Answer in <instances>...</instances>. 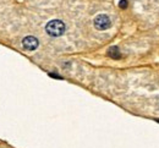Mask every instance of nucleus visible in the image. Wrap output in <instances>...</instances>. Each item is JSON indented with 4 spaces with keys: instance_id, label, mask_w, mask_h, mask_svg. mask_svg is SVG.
Returning <instances> with one entry per match:
<instances>
[{
    "instance_id": "nucleus-3",
    "label": "nucleus",
    "mask_w": 159,
    "mask_h": 148,
    "mask_svg": "<svg viewBox=\"0 0 159 148\" xmlns=\"http://www.w3.org/2000/svg\"><path fill=\"white\" fill-rule=\"evenodd\" d=\"M22 45H23V48H25L26 50H28V52L36 50L37 47H38V39H37L36 37H33V36H27V37L23 38Z\"/></svg>"
},
{
    "instance_id": "nucleus-2",
    "label": "nucleus",
    "mask_w": 159,
    "mask_h": 148,
    "mask_svg": "<svg viewBox=\"0 0 159 148\" xmlns=\"http://www.w3.org/2000/svg\"><path fill=\"white\" fill-rule=\"evenodd\" d=\"M94 26H96L97 29L104 31V29H108V28L111 26V21H110V19H109L107 15L100 14V15H98V16L94 19Z\"/></svg>"
},
{
    "instance_id": "nucleus-4",
    "label": "nucleus",
    "mask_w": 159,
    "mask_h": 148,
    "mask_svg": "<svg viewBox=\"0 0 159 148\" xmlns=\"http://www.w3.org/2000/svg\"><path fill=\"white\" fill-rule=\"evenodd\" d=\"M108 55H109L110 58H113V59H120V58H121V54H120L118 47H111V48L109 49V52H108Z\"/></svg>"
},
{
    "instance_id": "nucleus-5",
    "label": "nucleus",
    "mask_w": 159,
    "mask_h": 148,
    "mask_svg": "<svg viewBox=\"0 0 159 148\" xmlns=\"http://www.w3.org/2000/svg\"><path fill=\"white\" fill-rule=\"evenodd\" d=\"M119 6L120 7H122V9H125V7L127 6V1H126V0H121L119 4Z\"/></svg>"
},
{
    "instance_id": "nucleus-1",
    "label": "nucleus",
    "mask_w": 159,
    "mask_h": 148,
    "mask_svg": "<svg viewBox=\"0 0 159 148\" xmlns=\"http://www.w3.org/2000/svg\"><path fill=\"white\" fill-rule=\"evenodd\" d=\"M45 31L52 37H60L65 32V25L60 20H52V21H49L47 23Z\"/></svg>"
}]
</instances>
